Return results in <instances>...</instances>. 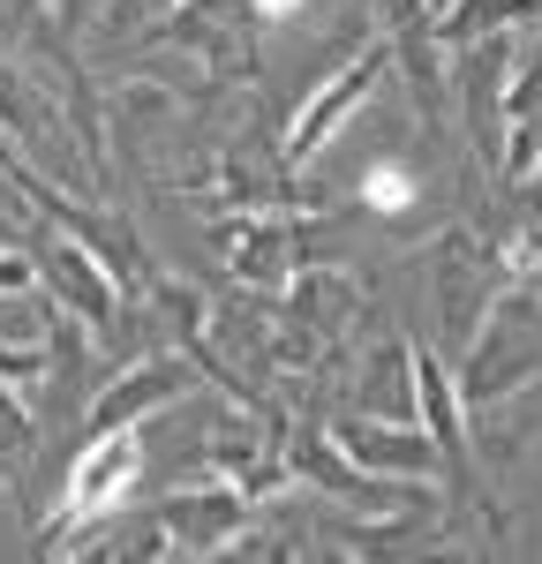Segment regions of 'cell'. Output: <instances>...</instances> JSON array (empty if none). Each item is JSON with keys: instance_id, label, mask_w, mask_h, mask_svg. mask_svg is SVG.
<instances>
[{"instance_id": "1", "label": "cell", "mask_w": 542, "mask_h": 564, "mask_svg": "<svg viewBox=\"0 0 542 564\" xmlns=\"http://www.w3.org/2000/svg\"><path fill=\"white\" fill-rule=\"evenodd\" d=\"M129 467H136V436H113V444H106V459H84V475H76V520L106 512V505H121Z\"/></svg>"}, {"instance_id": "2", "label": "cell", "mask_w": 542, "mask_h": 564, "mask_svg": "<svg viewBox=\"0 0 542 564\" xmlns=\"http://www.w3.org/2000/svg\"><path fill=\"white\" fill-rule=\"evenodd\" d=\"M361 204H369V212H406V204H414V181H406L400 166H369V174H361Z\"/></svg>"}, {"instance_id": "3", "label": "cell", "mask_w": 542, "mask_h": 564, "mask_svg": "<svg viewBox=\"0 0 542 564\" xmlns=\"http://www.w3.org/2000/svg\"><path fill=\"white\" fill-rule=\"evenodd\" d=\"M257 8H264V15H294L302 0H257Z\"/></svg>"}]
</instances>
